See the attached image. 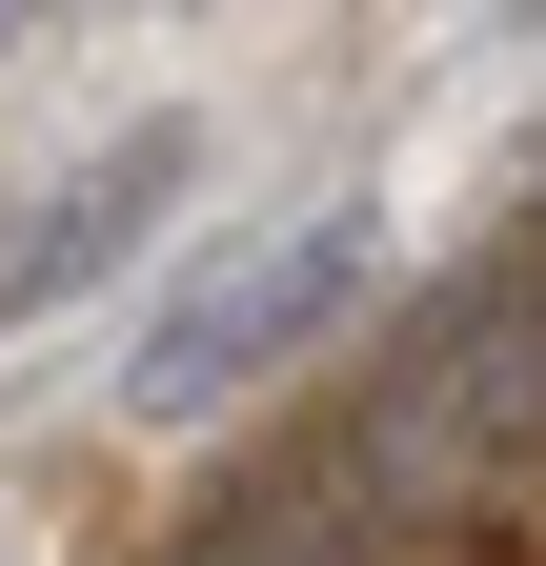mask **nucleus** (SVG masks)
Returning <instances> with one entry per match:
<instances>
[{
    "label": "nucleus",
    "mask_w": 546,
    "mask_h": 566,
    "mask_svg": "<svg viewBox=\"0 0 546 566\" xmlns=\"http://www.w3.org/2000/svg\"><path fill=\"white\" fill-rule=\"evenodd\" d=\"M506 61H546V0H506Z\"/></svg>",
    "instance_id": "obj_4"
},
{
    "label": "nucleus",
    "mask_w": 546,
    "mask_h": 566,
    "mask_svg": "<svg viewBox=\"0 0 546 566\" xmlns=\"http://www.w3.org/2000/svg\"><path fill=\"white\" fill-rule=\"evenodd\" d=\"M182 202H202V122H182V102L102 122L61 182H21V202H0V344H21V324H61V304H102V283L182 223Z\"/></svg>",
    "instance_id": "obj_3"
},
{
    "label": "nucleus",
    "mask_w": 546,
    "mask_h": 566,
    "mask_svg": "<svg viewBox=\"0 0 546 566\" xmlns=\"http://www.w3.org/2000/svg\"><path fill=\"white\" fill-rule=\"evenodd\" d=\"M41 21H102V0H41Z\"/></svg>",
    "instance_id": "obj_5"
},
{
    "label": "nucleus",
    "mask_w": 546,
    "mask_h": 566,
    "mask_svg": "<svg viewBox=\"0 0 546 566\" xmlns=\"http://www.w3.org/2000/svg\"><path fill=\"white\" fill-rule=\"evenodd\" d=\"M365 263H385V202H284V223H243L202 283H162V304H143L122 405H143V424H223V405H263L324 324L365 304Z\"/></svg>",
    "instance_id": "obj_2"
},
{
    "label": "nucleus",
    "mask_w": 546,
    "mask_h": 566,
    "mask_svg": "<svg viewBox=\"0 0 546 566\" xmlns=\"http://www.w3.org/2000/svg\"><path fill=\"white\" fill-rule=\"evenodd\" d=\"M324 446H345V485H365L385 526L486 506V485L546 446V283H526V263H465L445 304L365 365V405L324 424Z\"/></svg>",
    "instance_id": "obj_1"
},
{
    "label": "nucleus",
    "mask_w": 546,
    "mask_h": 566,
    "mask_svg": "<svg viewBox=\"0 0 546 566\" xmlns=\"http://www.w3.org/2000/svg\"><path fill=\"white\" fill-rule=\"evenodd\" d=\"M0 566H21V526H0Z\"/></svg>",
    "instance_id": "obj_6"
}]
</instances>
